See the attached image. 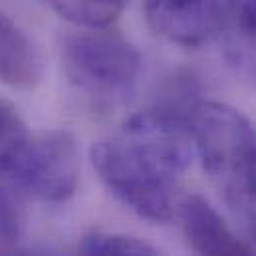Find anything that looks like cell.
<instances>
[{"mask_svg":"<svg viewBox=\"0 0 256 256\" xmlns=\"http://www.w3.org/2000/svg\"><path fill=\"white\" fill-rule=\"evenodd\" d=\"M58 16L76 28L112 26L129 0H44Z\"/></svg>","mask_w":256,"mask_h":256,"instance_id":"ba28073f","label":"cell"},{"mask_svg":"<svg viewBox=\"0 0 256 256\" xmlns=\"http://www.w3.org/2000/svg\"><path fill=\"white\" fill-rule=\"evenodd\" d=\"M60 54L68 80L94 98L124 96L135 86L141 72L137 46L112 26L68 32Z\"/></svg>","mask_w":256,"mask_h":256,"instance_id":"277c9868","label":"cell"},{"mask_svg":"<svg viewBox=\"0 0 256 256\" xmlns=\"http://www.w3.org/2000/svg\"><path fill=\"white\" fill-rule=\"evenodd\" d=\"M143 16L159 38L198 48L220 32L222 0H143Z\"/></svg>","mask_w":256,"mask_h":256,"instance_id":"5b68a950","label":"cell"},{"mask_svg":"<svg viewBox=\"0 0 256 256\" xmlns=\"http://www.w3.org/2000/svg\"><path fill=\"white\" fill-rule=\"evenodd\" d=\"M26 124L18 110L4 98H0V157L26 135Z\"/></svg>","mask_w":256,"mask_h":256,"instance_id":"8fae6325","label":"cell"},{"mask_svg":"<svg viewBox=\"0 0 256 256\" xmlns=\"http://www.w3.org/2000/svg\"><path fill=\"white\" fill-rule=\"evenodd\" d=\"M191 120L189 112L157 102L90 151L104 185L151 222H167L179 208L181 181L194 149Z\"/></svg>","mask_w":256,"mask_h":256,"instance_id":"6da1fadb","label":"cell"},{"mask_svg":"<svg viewBox=\"0 0 256 256\" xmlns=\"http://www.w3.org/2000/svg\"><path fill=\"white\" fill-rule=\"evenodd\" d=\"M192 145L208 181L236 206L256 204V126L220 102H200L191 120Z\"/></svg>","mask_w":256,"mask_h":256,"instance_id":"7a4b0ae2","label":"cell"},{"mask_svg":"<svg viewBox=\"0 0 256 256\" xmlns=\"http://www.w3.org/2000/svg\"><path fill=\"white\" fill-rule=\"evenodd\" d=\"M20 208L10 191L0 183V236L4 240H14L20 232Z\"/></svg>","mask_w":256,"mask_h":256,"instance_id":"7c38bea8","label":"cell"},{"mask_svg":"<svg viewBox=\"0 0 256 256\" xmlns=\"http://www.w3.org/2000/svg\"><path fill=\"white\" fill-rule=\"evenodd\" d=\"M42 56L28 32L0 8V84L32 90L42 82Z\"/></svg>","mask_w":256,"mask_h":256,"instance_id":"52a82bcc","label":"cell"},{"mask_svg":"<svg viewBox=\"0 0 256 256\" xmlns=\"http://www.w3.org/2000/svg\"><path fill=\"white\" fill-rule=\"evenodd\" d=\"M80 256H161L151 244L118 232H94L82 242Z\"/></svg>","mask_w":256,"mask_h":256,"instance_id":"30bf717a","label":"cell"},{"mask_svg":"<svg viewBox=\"0 0 256 256\" xmlns=\"http://www.w3.org/2000/svg\"><path fill=\"white\" fill-rule=\"evenodd\" d=\"M0 179L44 202L68 200L80 181V153L74 135L64 129L26 131L0 157Z\"/></svg>","mask_w":256,"mask_h":256,"instance_id":"3957f363","label":"cell"},{"mask_svg":"<svg viewBox=\"0 0 256 256\" xmlns=\"http://www.w3.org/2000/svg\"><path fill=\"white\" fill-rule=\"evenodd\" d=\"M179 220L196 256H254L200 194H187L179 202Z\"/></svg>","mask_w":256,"mask_h":256,"instance_id":"8992f818","label":"cell"},{"mask_svg":"<svg viewBox=\"0 0 256 256\" xmlns=\"http://www.w3.org/2000/svg\"><path fill=\"white\" fill-rule=\"evenodd\" d=\"M250 232H252V238H254V242H256V218L252 220V228H250Z\"/></svg>","mask_w":256,"mask_h":256,"instance_id":"4fadbf2b","label":"cell"},{"mask_svg":"<svg viewBox=\"0 0 256 256\" xmlns=\"http://www.w3.org/2000/svg\"><path fill=\"white\" fill-rule=\"evenodd\" d=\"M220 32H226L234 54L250 56L256 50V0H222Z\"/></svg>","mask_w":256,"mask_h":256,"instance_id":"9c48e42d","label":"cell"}]
</instances>
